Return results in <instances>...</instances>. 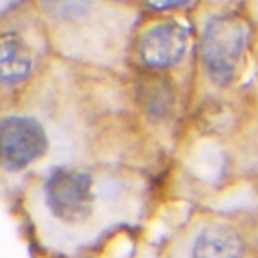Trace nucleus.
Returning a JSON list of instances; mask_svg holds the SVG:
<instances>
[{
    "instance_id": "1",
    "label": "nucleus",
    "mask_w": 258,
    "mask_h": 258,
    "mask_svg": "<svg viewBox=\"0 0 258 258\" xmlns=\"http://www.w3.org/2000/svg\"><path fill=\"white\" fill-rule=\"evenodd\" d=\"M247 43V26L238 15H217L206 22L201 56L208 76L217 85L235 80Z\"/></svg>"
},
{
    "instance_id": "2",
    "label": "nucleus",
    "mask_w": 258,
    "mask_h": 258,
    "mask_svg": "<svg viewBox=\"0 0 258 258\" xmlns=\"http://www.w3.org/2000/svg\"><path fill=\"white\" fill-rule=\"evenodd\" d=\"M43 197L54 219L80 224L94 211L92 177L73 168H54L45 179Z\"/></svg>"
},
{
    "instance_id": "3",
    "label": "nucleus",
    "mask_w": 258,
    "mask_h": 258,
    "mask_svg": "<svg viewBox=\"0 0 258 258\" xmlns=\"http://www.w3.org/2000/svg\"><path fill=\"white\" fill-rule=\"evenodd\" d=\"M47 134L29 116H6L0 123V157L9 172L26 168L47 150Z\"/></svg>"
},
{
    "instance_id": "4",
    "label": "nucleus",
    "mask_w": 258,
    "mask_h": 258,
    "mask_svg": "<svg viewBox=\"0 0 258 258\" xmlns=\"http://www.w3.org/2000/svg\"><path fill=\"white\" fill-rule=\"evenodd\" d=\"M188 51V29L181 22H159L143 33L139 56L148 67L164 69L179 63Z\"/></svg>"
},
{
    "instance_id": "5",
    "label": "nucleus",
    "mask_w": 258,
    "mask_h": 258,
    "mask_svg": "<svg viewBox=\"0 0 258 258\" xmlns=\"http://www.w3.org/2000/svg\"><path fill=\"white\" fill-rule=\"evenodd\" d=\"M244 242L237 229L228 224H210L199 231L191 258H242Z\"/></svg>"
},
{
    "instance_id": "6",
    "label": "nucleus",
    "mask_w": 258,
    "mask_h": 258,
    "mask_svg": "<svg viewBox=\"0 0 258 258\" xmlns=\"http://www.w3.org/2000/svg\"><path fill=\"white\" fill-rule=\"evenodd\" d=\"M33 69V56L26 42L15 33H4L0 43V74L4 85H15L26 80Z\"/></svg>"
},
{
    "instance_id": "7",
    "label": "nucleus",
    "mask_w": 258,
    "mask_h": 258,
    "mask_svg": "<svg viewBox=\"0 0 258 258\" xmlns=\"http://www.w3.org/2000/svg\"><path fill=\"white\" fill-rule=\"evenodd\" d=\"M40 4L56 20H76L91 9L92 0H40Z\"/></svg>"
},
{
    "instance_id": "8",
    "label": "nucleus",
    "mask_w": 258,
    "mask_h": 258,
    "mask_svg": "<svg viewBox=\"0 0 258 258\" xmlns=\"http://www.w3.org/2000/svg\"><path fill=\"white\" fill-rule=\"evenodd\" d=\"M189 0H150V6L155 9H170V8H181L186 6Z\"/></svg>"
}]
</instances>
